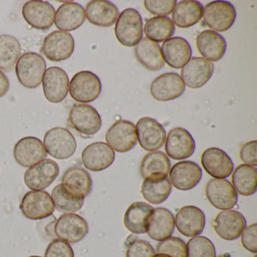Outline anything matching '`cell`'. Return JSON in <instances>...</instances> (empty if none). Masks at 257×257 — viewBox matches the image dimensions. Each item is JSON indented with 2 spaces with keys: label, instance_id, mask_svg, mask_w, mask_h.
<instances>
[{
  "label": "cell",
  "instance_id": "6da1fadb",
  "mask_svg": "<svg viewBox=\"0 0 257 257\" xmlns=\"http://www.w3.org/2000/svg\"><path fill=\"white\" fill-rule=\"evenodd\" d=\"M46 70L44 58L35 52H26L16 64V76L19 82L27 88L40 86Z\"/></svg>",
  "mask_w": 257,
  "mask_h": 257
},
{
  "label": "cell",
  "instance_id": "7a4b0ae2",
  "mask_svg": "<svg viewBox=\"0 0 257 257\" xmlns=\"http://www.w3.org/2000/svg\"><path fill=\"white\" fill-rule=\"evenodd\" d=\"M115 34L122 46H137L143 39V20L140 13L135 9L121 12L115 22Z\"/></svg>",
  "mask_w": 257,
  "mask_h": 257
},
{
  "label": "cell",
  "instance_id": "3957f363",
  "mask_svg": "<svg viewBox=\"0 0 257 257\" xmlns=\"http://www.w3.org/2000/svg\"><path fill=\"white\" fill-rule=\"evenodd\" d=\"M69 125L83 137L97 134L101 127L100 114L91 105L77 103L71 108L69 114Z\"/></svg>",
  "mask_w": 257,
  "mask_h": 257
},
{
  "label": "cell",
  "instance_id": "277c9868",
  "mask_svg": "<svg viewBox=\"0 0 257 257\" xmlns=\"http://www.w3.org/2000/svg\"><path fill=\"white\" fill-rule=\"evenodd\" d=\"M202 16L206 26L216 33L225 32L234 25L236 11L229 2L213 1L204 7Z\"/></svg>",
  "mask_w": 257,
  "mask_h": 257
},
{
  "label": "cell",
  "instance_id": "5b68a950",
  "mask_svg": "<svg viewBox=\"0 0 257 257\" xmlns=\"http://www.w3.org/2000/svg\"><path fill=\"white\" fill-rule=\"evenodd\" d=\"M45 149L55 159L64 160L71 157L76 150V141L71 132L64 127H54L44 137Z\"/></svg>",
  "mask_w": 257,
  "mask_h": 257
},
{
  "label": "cell",
  "instance_id": "8992f818",
  "mask_svg": "<svg viewBox=\"0 0 257 257\" xmlns=\"http://www.w3.org/2000/svg\"><path fill=\"white\" fill-rule=\"evenodd\" d=\"M70 94L79 103H91L98 98L102 85L97 75L90 71L76 73L70 82Z\"/></svg>",
  "mask_w": 257,
  "mask_h": 257
},
{
  "label": "cell",
  "instance_id": "52a82bcc",
  "mask_svg": "<svg viewBox=\"0 0 257 257\" xmlns=\"http://www.w3.org/2000/svg\"><path fill=\"white\" fill-rule=\"evenodd\" d=\"M52 197L45 191H30L24 195L20 204L22 214L27 219L40 220L49 217L55 211Z\"/></svg>",
  "mask_w": 257,
  "mask_h": 257
},
{
  "label": "cell",
  "instance_id": "ba28073f",
  "mask_svg": "<svg viewBox=\"0 0 257 257\" xmlns=\"http://www.w3.org/2000/svg\"><path fill=\"white\" fill-rule=\"evenodd\" d=\"M74 48V39L71 34L56 31L45 38L41 51L49 61L60 62L70 58Z\"/></svg>",
  "mask_w": 257,
  "mask_h": 257
},
{
  "label": "cell",
  "instance_id": "9c48e42d",
  "mask_svg": "<svg viewBox=\"0 0 257 257\" xmlns=\"http://www.w3.org/2000/svg\"><path fill=\"white\" fill-rule=\"evenodd\" d=\"M54 231L60 240L67 243H77L88 234V222L76 213H64L57 219Z\"/></svg>",
  "mask_w": 257,
  "mask_h": 257
},
{
  "label": "cell",
  "instance_id": "30bf717a",
  "mask_svg": "<svg viewBox=\"0 0 257 257\" xmlns=\"http://www.w3.org/2000/svg\"><path fill=\"white\" fill-rule=\"evenodd\" d=\"M59 171V166L55 161L44 159L27 170L24 180L29 189L44 190L55 181Z\"/></svg>",
  "mask_w": 257,
  "mask_h": 257
},
{
  "label": "cell",
  "instance_id": "8fae6325",
  "mask_svg": "<svg viewBox=\"0 0 257 257\" xmlns=\"http://www.w3.org/2000/svg\"><path fill=\"white\" fill-rule=\"evenodd\" d=\"M105 138L107 145L115 151L121 153L130 151L138 141L136 126L131 121L118 120L108 129Z\"/></svg>",
  "mask_w": 257,
  "mask_h": 257
},
{
  "label": "cell",
  "instance_id": "7c38bea8",
  "mask_svg": "<svg viewBox=\"0 0 257 257\" xmlns=\"http://www.w3.org/2000/svg\"><path fill=\"white\" fill-rule=\"evenodd\" d=\"M136 130L138 142L146 151L154 152L163 147L166 132L154 118L143 117L137 122Z\"/></svg>",
  "mask_w": 257,
  "mask_h": 257
},
{
  "label": "cell",
  "instance_id": "4fadbf2b",
  "mask_svg": "<svg viewBox=\"0 0 257 257\" xmlns=\"http://www.w3.org/2000/svg\"><path fill=\"white\" fill-rule=\"evenodd\" d=\"M185 89L184 82L175 73L160 75L150 85V94L158 101L175 100L184 93Z\"/></svg>",
  "mask_w": 257,
  "mask_h": 257
},
{
  "label": "cell",
  "instance_id": "5bb4252c",
  "mask_svg": "<svg viewBox=\"0 0 257 257\" xmlns=\"http://www.w3.org/2000/svg\"><path fill=\"white\" fill-rule=\"evenodd\" d=\"M61 185L67 195L76 199H85L92 190L89 173L79 167L67 169L63 174Z\"/></svg>",
  "mask_w": 257,
  "mask_h": 257
},
{
  "label": "cell",
  "instance_id": "9a60e30c",
  "mask_svg": "<svg viewBox=\"0 0 257 257\" xmlns=\"http://www.w3.org/2000/svg\"><path fill=\"white\" fill-rule=\"evenodd\" d=\"M205 192L209 202L219 210H229L237 204V192L231 183L225 179L209 180Z\"/></svg>",
  "mask_w": 257,
  "mask_h": 257
},
{
  "label": "cell",
  "instance_id": "2e32d148",
  "mask_svg": "<svg viewBox=\"0 0 257 257\" xmlns=\"http://www.w3.org/2000/svg\"><path fill=\"white\" fill-rule=\"evenodd\" d=\"M246 219L237 210H225L213 220V228L218 236L225 240L238 238L246 228Z\"/></svg>",
  "mask_w": 257,
  "mask_h": 257
},
{
  "label": "cell",
  "instance_id": "e0dca14e",
  "mask_svg": "<svg viewBox=\"0 0 257 257\" xmlns=\"http://www.w3.org/2000/svg\"><path fill=\"white\" fill-rule=\"evenodd\" d=\"M25 22L37 30L46 31L53 25L55 11L49 3L32 0L26 3L22 9Z\"/></svg>",
  "mask_w": 257,
  "mask_h": 257
},
{
  "label": "cell",
  "instance_id": "ac0fdd59",
  "mask_svg": "<svg viewBox=\"0 0 257 257\" xmlns=\"http://www.w3.org/2000/svg\"><path fill=\"white\" fill-rule=\"evenodd\" d=\"M214 66L203 58H191L182 67V80L185 85L192 89L204 86L211 78Z\"/></svg>",
  "mask_w": 257,
  "mask_h": 257
},
{
  "label": "cell",
  "instance_id": "d6986e66",
  "mask_svg": "<svg viewBox=\"0 0 257 257\" xmlns=\"http://www.w3.org/2000/svg\"><path fill=\"white\" fill-rule=\"evenodd\" d=\"M195 150V141L186 129L174 127L168 132L165 139V151L168 157L183 160L190 157Z\"/></svg>",
  "mask_w": 257,
  "mask_h": 257
},
{
  "label": "cell",
  "instance_id": "ffe728a7",
  "mask_svg": "<svg viewBox=\"0 0 257 257\" xmlns=\"http://www.w3.org/2000/svg\"><path fill=\"white\" fill-rule=\"evenodd\" d=\"M43 80V92L49 102L59 103L67 97L70 82L64 70L58 67H49Z\"/></svg>",
  "mask_w": 257,
  "mask_h": 257
},
{
  "label": "cell",
  "instance_id": "44dd1931",
  "mask_svg": "<svg viewBox=\"0 0 257 257\" xmlns=\"http://www.w3.org/2000/svg\"><path fill=\"white\" fill-rule=\"evenodd\" d=\"M171 184L177 189L190 190L199 183L202 177V171L199 165L191 161H183L173 165L170 170Z\"/></svg>",
  "mask_w": 257,
  "mask_h": 257
},
{
  "label": "cell",
  "instance_id": "7402d4cb",
  "mask_svg": "<svg viewBox=\"0 0 257 257\" xmlns=\"http://www.w3.org/2000/svg\"><path fill=\"white\" fill-rule=\"evenodd\" d=\"M47 156L44 144L35 137H26L15 146L14 157L18 164L30 168L44 160Z\"/></svg>",
  "mask_w": 257,
  "mask_h": 257
},
{
  "label": "cell",
  "instance_id": "603a6c76",
  "mask_svg": "<svg viewBox=\"0 0 257 257\" xmlns=\"http://www.w3.org/2000/svg\"><path fill=\"white\" fill-rule=\"evenodd\" d=\"M115 152L107 144L95 142L87 146L82 153V162L89 171H103L109 168L115 160Z\"/></svg>",
  "mask_w": 257,
  "mask_h": 257
},
{
  "label": "cell",
  "instance_id": "cb8c5ba5",
  "mask_svg": "<svg viewBox=\"0 0 257 257\" xmlns=\"http://www.w3.org/2000/svg\"><path fill=\"white\" fill-rule=\"evenodd\" d=\"M201 162L204 171L214 179L229 177L234 168V164L229 156L223 150L215 147L203 152Z\"/></svg>",
  "mask_w": 257,
  "mask_h": 257
},
{
  "label": "cell",
  "instance_id": "d4e9b609",
  "mask_svg": "<svg viewBox=\"0 0 257 257\" xmlns=\"http://www.w3.org/2000/svg\"><path fill=\"white\" fill-rule=\"evenodd\" d=\"M179 232L186 237L198 236L204 228L205 216L195 206H185L177 211L174 219Z\"/></svg>",
  "mask_w": 257,
  "mask_h": 257
},
{
  "label": "cell",
  "instance_id": "484cf974",
  "mask_svg": "<svg viewBox=\"0 0 257 257\" xmlns=\"http://www.w3.org/2000/svg\"><path fill=\"white\" fill-rule=\"evenodd\" d=\"M174 227L175 222L173 213L168 209L158 207L153 209L149 216L146 232L153 240L162 241L171 237Z\"/></svg>",
  "mask_w": 257,
  "mask_h": 257
},
{
  "label": "cell",
  "instance_id": "4316f807",
  "mask_svg": "<svg viewBox=\"0 0 257 257\" xmlns=\"http://www.w3.org/2000/svg\"><path fill=\"white\" fill-rule=\"evenodd\" d=\"M162 58L169 67L180 69L190 60V45L182 37H173L164 42L161 48Z\"/></svg>",
  "mask_w": 257,
  "mask_h": 257
},
{
  "label": "cell",
  "instance_id": "83f0119b",
  "mask_svg": "<svg viewBox=\"0 0 257 257\" xmlns=\"http://www.w3.org/2000/svg\"><path fill=\"white\" fill-rule=\"evenodd\" d=\"M85 11L88 22L100 28L112 26L119 16L116 6L106 0L91 1L87 4Z\"/></svg>",
  "mask_w": 257,
  "mask_h": 257
},
{
  "label": "cell",
  "instance_id": "f1b7e54d",
  "mask_svg": "<svg viewBox=\"0 0 257 257\" xmlns=\"http://www.w3.org/2000/svg\"><path fill=\"white\" fill-rule=\"evenodd\" d=\"M196 46L201 56L210 62H215L222 58L227 48L225 39L220 34L209 30L198 34Z\"/></svg>",
  "mask_w": 257,
  "mask_h": 257
},
{
  "label": "cell",
  "instance_id": "f546056e",
  "mask_svg": "<svg viewBox=\"0 0 257 257\" xmlns=\"http://www.w3.org/2000/svg\"><path fill=\"white\" fill-rule=\"evenodd\" d=\"M85 20V10L74 2H67L57 10L55 24L60 31H73L80 28Z\"/></svg>",
  "mask_w": 257,
  "mask_h": 257
},
{
  "label": "cell",
  "instance_id": "4dcf8cb0",
  "mask_svg": "<svg viewBox=\"0 0 257 257\" xmlns=\"http://www.w3.org/2000/svg\"><path fill=\"white\" fill-rule=\"evenodd\" d=\"M138 62L150 71H158L165 66L160 46L147 38H143L135 48Z\"/></svg>",
  "mask_w": 257,
  "mask_h": 257
},
{
  "label": "cell",
  "instance_id": "1f68e13d",
  "mask_svg": "<svg viewBox=\"0 0 257 257\" xmlns=\"http://www.w3.org/2000/svg\"><path fill=\"white\" fill-rule=\"evenodd\" d=\"M203 10V6L198 1H180L173 10L172 22L179 28H190L200 22Z\"/></svg>",
  "mask_w": 257,
  "mask_h": 257
},
{
  "label": "cell",
  "instance_id": "d6a6232c",
  "mask_svg": "<svg viewBox=\"0 0 257 257\" xmlns=\"http://www.w3.org/2000/svg\"><path fill=\"white\" fill-rule=\"evenodd\" d=\"M171 192V183L168 175L153 176L144 180L141 193L144 199L153 204L166 201Z\"/></svg>",
  "mask_w": 257,
  "mask_h": 257
},
{
  "label": "cell",
  "instance_id": "836d02e7",
  "mask_svg": "<svg viewBox=\"0 0 257 257\" xmlns=\"http://www.w3.org/2000/svg\"><path fill=\"white\" fill-rule=\"evenodd\" d=\"M153 208L144 202H135L129 206L124 216L126 228L134 234H144L147 231L149 216Z\"/></svg>",
  "mask_w": 257,
  "mask_h": 257
},
{
  "label": "cell",
  "instance_id": "e575fe53",
  "mask_svg": "<svg viewBox=\"0 0 257 257\" xmlns=\"http://www.w3.org/2000/svg\"><path fill=\"white\" fill-rule=\"evenodd\" d=\"M234 190L239 195L249 196L256 192V168L247 165H240L233 171L231 177Z\"/></svg>",
  "mask_w": 257,
  "mask_h": 257
},
{
  "label": "cell",
  "instance_id": "d590c367",
  "mask_svg": "<svg viewBox=\"0 0 257 257\" xmlns=\"http://www.w3.org/2000/svg\"><path fill=\"white\" fill-rule=\"evenodd\" d=\"M171 162L168 156L160 151L149 153L143 159L141 165V176L144 179L153 176L168 175Z\"/></svg>",
  "mask_w": 257,
  "mask_h": 257
},
{
  "label": "cell",
  "instance_id": "8d00e7d4",
  "mask_svg": "<svg viewBox=\"0 0 257 257\" xmlns=\"http://www.w3.org/2000/svg\"><path fill=\"white\" fill-rule=\"evenodd\" d=\"M22 54V47L17 39L13 36H0V70H13Z\"/></svg>",
  "mask_w": 257,
  "mask_h": 257
},
{
  "label": "cell",
  "instance_id": "74e56055",
  "mask_svg": "<svg viewBox=\"0 0 257 257\" xmlns=\"http://www.w3.org/2000/svg\"><path fill=\"white\" fill-rule=\"evenodd\" d=\"M175 32V27L168 17H154L147 21L144 26V34L147 39L162 43L171 38Z\"/></svg>",
  "mask_w": 257,
  "mask_h": 257
},
{
  "label": "cell",
  "instance_id": "f35d334b",
  "mask_svg": "<svg viewBox=\"0 0 257 257\" xmlns=\"http://www.w3.org/2000/svg\"><path fill=\"white\" fill-rule=\"evenodd\" d=\"M52 198L55 207L59 211L66 213H73L80 210L84 204L83 199H76L67 195L61 184L54 188L52 192Z\"/></svg>",
  "mask_w": 257,
  "mask_h": 257
},
{
  "label": "cell",
  "instance_id": "ab89813d",
  "mask_svg": "<svg viewBox=\"0 0 257 257\" xmlns=\"http://www.w3.org/2000/svg\"><path fill=\"white\" fill-rule=\"evenodd\" d=\"M187 257H216V249L211 240L204 236H195L186 244Z\"/></svg>",
  "mask_w": 257,
  "mask_h": 257
},
{
  "label": "cell",
  "instance_id": "60d3db41",
  "mask_svg": "<svg viewBox=\"0 0 257 257\" xmlns=\"http://www.w3.org/2000/svg\"><path fill=\"white\" fill-rule=\"evenodd\" d=\"M156 252L171 257H187L186 243L177 237H169L160 241L156 247Z\"/></svg>",
  "mask_w": 257,
  "mask_h": 257
},
{
  "label": "cell",
  "instance_id": "b9f144b4",
  "mask_svg": "<svg viewBox=\"0 0 257 257\" xmlns=\"http://www.w3.org/2000/svg\"><path fill=\"white\" fill-rule=\"evenodd\" d=\"M144 7L146 10L158 17H165L171 14L175 7L177 2L175 0H165V1H144Z\"/></svg>",
  "mask_w": 257,
  "mask_h": 257
},
{
  "label": "cell",
  "instance_id": "7bdbcfd3",
  "mask_svg": "<svg viewBox=\"0 0 257 257\" xmlns=\"http://www.w3.org/2000/svg\"><path fill=\"white\" fill-rule=\"evenodd\" d=\"M155 249L147 240H136L130 242L127 246L126 257H153Z\"/></svg>",
  "mask_w": 257,
  "mask_h": 257
},
{
  "label": "cell",
  "instance_id": "ee69618b",
  "mask_svg": "<svg viewBox=\"0 0 257 257\" xmlns=\"http://www.w3.org/2000/svg\"><path fill=\"white\" fill-rule=\"evenodd\" d=\"M45 257H74V252L70 243L55 239L48 245Z\"/></svg>",
  "mask_w": 257,
  "mask_h": 257
},
{
  "label": "cell",
  "instance_id": "f6af8a7d",
  "mask_svg": "<svg viewBox=\"0 0 257 257\" xmlns=\"http://www.w3.org/2000/svg\"><path fill=\"white\" fill-rule=\"evenodd\" d=\"M241 235V243L243 247L249 252H257V224L249 225L243 230Z\"/></svg>",
  "mask_w": 257,
  "mask_h": 257
},
{
  "label": "cell",
  "instance_id": "bcb514c9",
  "mask_svg": "<svg viewBox=\"0 0 257 257\" xmlns=\"http://www.w3.org/2000/svg\"><path fill=\"white\" fill-rule=\"evenodd\" d=\"M256 141H249L242 146L240 150V159L244 165L256 166Z\"/></svg>",
  "mask_w": 257,
  "mask_h": 257
},
{
  "label": "cell",
  "instance_id": "7dc6e473",
  "mask_svg": "<svg viewBox=\"0 0 257 257\" xmlns=\"http://www.w3.org/2000/svg\"><path fill=\"white\" fill-rule=\"evenodd\" d=\"M10 89V82L4 73L0 70V97H4Z\"/></svg>",
  "mask_w": 257,
  "mask_h": 257
},
{
  "label": "cell",
  "instance_id": "c3c4849f",
  "mask_svg": "<svg viewBox=\"0 0 257 257\" xmlns=\"http://www.w3.org/2000/svg\"><path fill=\"white\" fill-rule=\"evenodd\" d=\"M153 257H171V256H169V255H165V254L157 253V254H155V255H153Z\"/></svg>",
  "mask_w": 257,
  "mask_h": 257
},
{
  "label": "cell",
  "instance_id": "681fc988",
  "mask_svg": "<svg viewBox=\"0 0 257 257\" xmlns=\"http://www.w3.org/2000/svg\"><path fill=\"white\" fill-rule=\"evenodd\" d=\"M217 257H231V256L228 253H224V254H222V255H218Z\"/></svg>",
  "mask_w": 257,
  "mask_h": 257
},
{
  "label": "cell",
  "instance_id": "f907efd6",
  "mask_svg": "<svg viewBox=\"0 0 257 257\" xmlns=\"http://www.w3.org/2000/svg\"><path fill=\"white\" fill-rule=\"evenodd\" d=\"M29 257H41V256H39V255H31V256H29Z\"/></svg>",
  "mask_w": 257,
  "mask_h": 257
},
{
  "label": "cell",
  "instance_id": "816d5d0a",
  "mask_svg": "<svg viewBox=\"0 0 257 257\" xmlns=\"http://www.w3.org/2000/svg\"><path fill=\"white\" fill-rule=\"evenodd\" d=\"M253 257H257V255H254V256H253Z\"/></svg>",
  "mask_w": 257,
  "mask_h": 257
}]
</instances>
